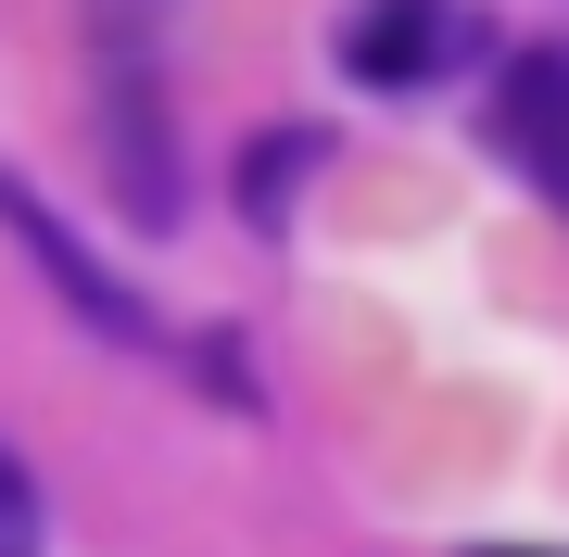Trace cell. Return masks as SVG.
I'll return each mask as SVG.
<instances>
[{
  "label": "cell",
  "instance_id": "obj_1",
  "mask_svg": "<svg viewBox=\"0 0 569 557\" xmlns=\"http://www.w3.org/2000/svg\"><path fill=\"white\" fill-rule=\"evenodd\" d=\"M456 51H481V26H468L456 0H355V26H342V63L367 89H418V77H443Z\"/></svg>",
  "mask_w": 569,
  "mask_h": 557
},
{
  "label": "cell",
  "instance_id": "obj_2",
  "mask_svg": "<svg viewBox=\"0 0 569 557\" xmlns=\"http://www.w3.org/2000/svg\"><path fill=\"white\" fill-rule=\"evenodd\" d=\"M0 228H13V241H26V253H39V267H51L63 291H77V317H89V330H102V342H152V317H140V305H127V291H114L102 267H89V253H77V241H63V228H51L39 203H26V190H13V178H0Z\"/></svg>",
  "mask_w": 569,
  "mask_h": 557
},
{
  "label": "cell",
  "instance_id": "obj_3",
  "mask_svg": "<svg viewBox=\"0 0 569 557\" xmlns=\"http://www.w3.org/2000/svg\"><path fill=\"white\" fill-rule=\"evenodd\" d=\"M26 533H39V481L0 456V545H26Z\"/></svg>",
  "mask_w": 569,
  "mask_h": 557
}]
</instances>
